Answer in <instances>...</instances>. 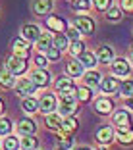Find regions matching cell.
I'll list each match as a JSON object with an SVG mask.
<instances>
[{
  "label": "cell",
  "instance_id": "6",
  "mask_svg": "<svg viewBox=\"0 0 133 150\" xmlns=\"http://www.w3.org/2000/svg\"><path fill=\"white\" fill-rule=\"evenodd\" d=\"M73 27H77L81 31V35H93L95 33V21L91 18H87V16H77L75 19H73V23H71Z\"/></svg>",
  "mask_w": 133,
  "mask_h": 150
},
{
  "label": "cell",
  "instance_id": "2",
  "mask_svg": "<svg viewBox=\"0 0 133 150\" xmlns=\"http://www.w3.org/2000/svg\"><path fill=\"white\" fill-rule=\"evenodd\" d=\"M16 93L19 94V96H23V98H29V96H33L35 94V91L39 87H37L35 83L31 81V77H19L18 81H16Z\"/></svg>",
  "mask_w": 133,
  "mask_h": 150
},
{
  "label": "cell",
  "instance_id": "47",
  "mask_svg": "<svg viewBox=\"0 0 133 150\" xmlns=\"http://www.w3.org/2000/svg\"><path fill=\"white\" fill-rule=\"evenodd\" d=\"M131 66H133V46H131Z\"/></svg>",
  "mask_w": 133,
  "mask_h": 150
},
{
  "label": "cell",
  "instance_id": "9",
  "mask_svg": "<svg viewBox=\"0 0 133 150\" xmlns=\"http://www.w3.org/2000/svg\"><path fill=\"white\" fill-rule=\"evenodd\" d=\"M110 67H112V71H114V75L125 77V75H129V71H131V62L125 60V58H114Z\"/></svg>",
  "mask_w": 133,
  "mask_h": 150
},
{
  "label": "cell",
  "instance_id": "7",
  "mask_svg": "<svg viewBox=\"0 0 133 150\" xmlns=\"http://www.w3.org/2000/svg\"><path fill=\"white\" fill-rule=\"evenodd\" d=\"M41 35H43V31L37 23H25L21 27V39H25L27 42H37Z\"/></svg>",
  "mask_w": 133,
  "mask_h": 150
},
{
  "label": "cell",
  "instance_id": "11",
  "mask_svg": "<svg viewBox=\"0 0 133 150\" xmlns=\"http://www.w3.org/2000/svg\"><path fill=\"white\" fill-rule=\"evenodd\" d=\"M54 88L58 91V94H75V83L71 77H60L54 85Z\"/></svg>",
  "mask_w": 133,
  "mask_h": 150
},
{
  "label": "cell",
  "instance_id": "18",
  "mask_svg": "<svg viewBox=\"0 0 133 150\" xmlns=\"http://www.w3.org/2000/svg\"><path fill=\"white\" fill-rule=\"evenodd\" d=\"M83 81H85V85H87L89 88H95V87H100V81H102V75L98 73L97 69H89V71H85V75H83Z\"/></svg>",
  "mask_w": 133,
  "mask_h": 150
},
{
  "label": "cell",
  "instance_id": "23",
  "mask_svg": "<svg viewBox=\"0 0 133 150\" xmlns=\"http://www.w3.org/2000/svg\"><path fill=\"white\" fill-rule=\"evenodd\" d=\"M116 139L122 142L124 146H129L133 144V129L127 127V129H118L116 131Z\"/></svg>",
  "mask_w": 133,
  "mask_h": 150
},
{
  "label": "cell",
  "instance_id": "38",
  "mask_svg": "<svg viewBox=\"0 0 133 150\" xmlns=\"http://www.w3.org/2000/svg\"><path fill=\"white\" fill-rule=\"evenodd\" d=\"M33 62H35L37 69H46V62H48V58H46V54H37Z\"/></svg>",
  "mask_w": 133,
  "mask_h": 150
},
{
  "label": "cell",
  "instance_id": "48",
  "mask_svg": "<svg viewBox=\"0 0 133 150\" xmlns=\"http://www.w3.org/2000/svg\"><path fill=\"white\" fill-rule=\"evenodd\" d=\"M98 150H108V148H106V146H102V148H98Z\"/></svg>",
  "mask_w": 133,
  "mask_h": 150
},
{
  "label": "cell",
  "instance_id": "35",
  "mask_svg": "<svg viewBox=\"0 0 133 150\" xmlns=\"http://www.w3.org/2000/svg\"><path fill=\"white\" fill-rule=\"evenodd\" d=\"M66 37H68V40L70 42H77V40H81V31L77 29V27H68L66 29Z\"/></svg>",
  "mask_w": 133,
  "mask_h": 150
},
{
  "label": "cell",
  "instance_id": "30",
  "mask_svg": "<svg viewBox=\"0 0 133 150\" xmlns=\"http://www.w3.org/2000/svg\"><path fill=\"white\" fill-rule=\"evenodd\" d=\"M120 94L122 98H129V96H133V79H125V81H122V85H120Z\"/></svg>",
  "mask_w": 133,
  "mask_h": 150
},
{
  "label": "cell",
  "instance_id": "15",
  "mask_svg": "<svg viewBox=\"0 0 133 150\" xmlns=\"http://www.w3.org/2000/svg\"><path fill=\"white\" fill-rule=\"evenodd\" d=\"M31 8L37 16H46V13H50V10L54 8V0H33Z\"/></svg>",
  "mask_w": 133,
  "mask_h": 150
},
{
  "label": "cell",
  "instance_id": "29",
  "mask_svg": "<svg viewBox=\"0 0 133 150\" xmlns=\"http://www.w3.org/2000/svg\"><path fill=\"white\" fill-rule=\"evenodd\" d=\"M58 142H60V146H64V148H71L73 146V137H71V133L68 131H58Z\"/></svg>",
  "mask_w": 133,
  "mask_h": 150
},
{
  "label": "cell",
  "instance_id": "12",
  "mask_svg": "<svg viewBox=\"0 0 133 150\" xmlns=\"http://www.w3.org/2000/svg\"><path fill=\"white\" fill-rule=\"evenodd\" d=\"M112 123L118 129H127L129 125H131V115H129L127 110H118L112 115Z\"/></svg>",
  "mask_w": 133,
  "mask_h": 150
},
{
  "label": "cell",
  "instance_id": "14",
  "mask_svg": "<svg viewBox=\"0 0 133 150\" xmlns=\"http://www.w3.org/2000/svg\"><path fill=\"white\" fill-rule=\"evenodd\" d=\"M66 73L70 75L71 79H77V77H83L85 75V67L79 60H70L66 64Z\"/></svg>",
  "mask_w": 133,
  "mask_h": 150
},
{
  "label": "cell",
  "instance_id": "17",
  "mask_svg": "<svg viewBox=\"0 0 133 150\" xmlns=\"http://www.w3.org/2000/svg\"><path fill=\"white\" fill-rule=\"evenodd\" d=\"M31 81L37 85V87H48V83H50L48 69H35L31 73Z\"/></svg>",
  "mask_w": 133,
  "mask_h": 150
},
{
  "label": "cell",
  "instance_id": "42",
  "mask_svg": "<svg viewBox=\"0 0 133 150\" xmlns=\"http://www.w3.org/2000/svg\"><path fill=\"white\" fill-rule=\"evenodd\" d=\"M120 8L124 10V12L131 13L133 12V0H120Z\"/></svg>",
  "mask_w": 133,
  "mask_h": 150
},
{
  "label": "cell",
  "instance_id": "21",
  "mask_svg": "<svg viewBox=\"0 0 133 150\" xmlns=\"http://www.w3.org/2000/svg\"><path fill=\"white\" fill-rule=\"evenodd\" d=\"M95 54H97V58H98V64H112V60L116 58L114 50H112L110 46H106V44H102Z\"/></svg>",
  "mask_w": 133,
  "mask_h": 150
},
{
  "label": "cell",
  "instance_id": "27",
  "mask_svg": "<svg viewBox=\"0 0 133 150\" xmlns=\"http://www.w3.org/2000/svg\"><path fill=\"white\" fill-rule=\"evenodd\" d=\"M52 42H54V46L56 48H60L64 52V50H68L70 48V40H68V37H66V33H56V35L52 37Z\"/></svg>",
  "mask_w": 133,
  "mask_h": 150
},
{
  "label": "cell",
  "instance_id": "41",
  "mask_svg": "<svg viewBox=\"0 0 133 150\" xmlns=\"http://www.w3.org/2000/svg\"><path fill=\"white\" fill-rule=\"evenodd\" d=\"M73 8L79 10V12H87L91 8V0H75L73 2Z\"/></svg>",
  "mask_w": 133,
  "mask_h": 150
},
{
  "label": "cell",
  "instance_id": "5",
  "mask_svg": "<svg viewBox=\"0 0 133 150\" xmlns=\"http://www.w3.org/2000/svg\"><path fill=\"white\" fill-rule=\"evenodd\" d=\"M120 85L122 81L118 79V77H114V75H106V77H102L100 81V93L102 94H114V93H120Z\"/></svg>",
  "mask_w": 133,
  "mask_h": 150
},
{
  "label": "cell",
  "instance_id": "39",
  "mask_svg": "<svg viewBox=\"0 0 133 150\" xmlns=\"http://www.w3.org/2000/svg\"><path fill=\"white\" fill-rule=\"evenodd\" d=\"M60 56H62V50H60V48H56L54 44L48 48V52H46V58H48V60H52V62L60 60Z\"/></svg>",
  "mask_w": 133,
  "mask_h": 150
},
{
  "label": "cell",
  "instance_id": "31",
  "mask_svg": "<svg viewBox=\"0 0 133 150\" xmlns=\"http://www.w3.org/2000/svg\"><path fill=\"white\" fill-rule=\"evenodd\" d=\"M21 106H23V112H27V114H33V112L39 110V100H37V98H33V96L23 98Z\"/></svg>",
  "mask_w": 133,
  "mask_h": 150
},
{
  "label": "cell",
  "instance_id": "19",
  "mask_svg": "<svg viewBox=\"0 0 133 150\" xmlns=\"http://www.w3.org/2000/svg\"><path fill=\"white\" fill-rule=\"evenodd\" d=\"M46 25H48V29H52L54 33H66V29H68L66 21H64L62 18H58V16H48V18H46Z\"/></svg>",
  "mask_w": 133,
  "mask_h": 150
},
{
  "label": "cell",
  "instance_id": "25",
  "mask_svg": "<svg viewBox=\"0 0 133 150\" xmlns=\"http://www.w3.org/2000/svg\"><path fill=\"white\" fill-rule=\"evenodd\" d=\"M19 148L21 150H37L39 148V141H37V137H33V135H25V137H21V141H19Z\"/></svg>",
  "mask_w": 133,
  "mask_h": 150
},
{
  "label": "cell",
  "instance_id": "4",
  "mask_svg": "<svg viewBox=\"0 0 133 150\" xmlns=\"http://www.w3.org/2000/svg\"><path fill=\"white\" fill-rule=\"evenodd\" d=\"M6 67L12 75H21L27 71L29 64H27V58H19V56H10L6 60Z\"/></svg>",
  "mask_w": 133,
  "mask_h": 150
},
{
  "label": "cell",
  "instance_id": "22",
  "mask_svg": "<svg viewBox=\"0 0 133 150\" xmlns=\"http://www.w3.org/2000/svg\"><path fill=\"white\" fill-rule=\"evenodd\" d=\"M81 64H83V67L85 69H95L97 67V64H98V58H97V54H93V52H85V54H81L79 58H77Z\"/></svg>",
  "mask_w": 133,
  "mask_h": 150
},
{
  "label": "cell",
  "instance_id": "37",
  "mask_svg": "<svg viewBox=\"0 0 133 150\" xmlns=\"http://www.w3.org/2000/svg\"><path fill=\"white\" fill-rule=\"evenodd\" d=\"M122 12H124L122 8H118V6H112V8H108V13H106V16H108V19H110V21H120L122 16H124Z\"/></svg>",
  "mask_w": 133,
  "mask_h": 150
},
{
  "label": "cell",
  "instance_id": "43",
  "mask_svg": "<svg viewBox=\"0 0 133 150\" xmlns=\"http://www.w3.org/2000/svg\"><path fill=\"white\" fill-rule=\"evenodd\" d=\"M125 106H127V110H131V112H133V96L125 98Z\"/></svg>",
  "mask_w": 133,
  "mask_h": 150
},
{
  "label": "cell",
  "instance_id": "8",
  "mask_svg": "<svg viewBox=\"0 0 133 150\" xmlns=\"http://www.w3.org/2000/svg\"><path fill=\"white\" fill-rule=\"evenodd\" d=\"M95 139H97L102 146H106L116 139V133H114V129H112L110 125H100V127L97 129V133H95Z\"/></svg>",
  "mask_w": 133,
  "mask_h": 150
},
{
  "label": "cell",
  "instance_id": "13",
  "mask_svg": "<svg viewBox=\"0 0 133 150\" xmlns=\"http://www.w3.org/2000/svg\"><path fill=\"white\" fill-rule=\"evenodd\" d=\"M12 48H14V56L29 58V52H31V42H27L25 39H16L12 42Z\"/></svg>",
  "mask_w": 133,
  "mask_h": 150
},
{
  "label": "cell",
  "instance_id": "10",
  "mask_svg": "<svg viewBox=\"0 0 133 150\" xmlns=\"http://www.w3.org/2000/svg\"><path fill=\"white\" fill-rule=\"evenodd\" d=\"M95 112L100 115H108L114 112V102H112V98H108L106 94L104 96H98L97 100H95Z\"/></svg>",
  "mask_w": 133,
  "mask_h": 150
},
{
  "label": "cell",
  "instance_id": "26",
  "mask_svg": "<svg viewBox=\"0 0 133 150\" xmlns=\"http://www.w3.org/2000/svg\"><path fill=\"white\" fill-rule=\"evenodd\" d=\"M52 44H54V42H52V37H50L48 33H43V35L39 37V40H37V48H39V52L46 54Z\"/></svg>",
  "mask_w": 133,
  "mask_h": 150
},
{
  "label": "cell",
  "instance_id": "1",
  "mask_svg": "<svg viewBox=\"0 0 133 150\" xmlns=\"http://www.w3.org/2000/svg\"><path fill=\"white\" fill-rule=\"evenodd\" d=\"M77 110V98L75 94H60V102H58V114L62 117L73 115V112Z\"/></svg>",
  "mask_w": 133,
  "mask_h": 150
},
{
  "label": "cell",
  "instance_id": "24",
  "mask_svg": "<svg viewBox=\"0 0 133 150\" xmlns=\"http://www.w3.org/2000/svg\"><path fill=\"white\" fill-rule=\"evenodd\" d=\"M46 117V127L48 129H52V131H60L62 129V121H64V117L60 114H48V115H44Z\"/></svg>",
  "mask_w": 133,
  "mask_h": 150
},
{
  "label": "cell",
  "instance_id": "32",
  "mask_svg": "<svg viewBox=\"0 0 133 150\" xmlns=\"http://www.w3.org/2000/svg\"><path fill=\"white\" fill-rule=\"evenodd\" d=\"M77 127H79V121H77L73 115H68V117H64V121H62V131L73 133Z\"/></svg>",
  "mask_w": 133,
  "mask_h": 150
},
{
  "label": "cell",
  "instance_id": "40",
  "mask_svg": "<svg viewBox=\"0 0 133 150\" xmlns=\"http://www.w3.org/2000/svg\"><path fill=\"white\" fill-rule=\"evenodd\" d=\"M95 8L98 12H108V8H112V0H95Z\"/></svg>",
  "mask_w": 133,
  "mask_h": 150
},
{
  "label": "cell",
  "instance_id": "20",
  "mask_svg": "<svg viewBox=\"0 0 133 150\" xmlns=\"http://www.w3.org/2000/svg\"><path fill=\"white\" fill-rule=\"evenodd\" d=\"M0 87L2 88H14L16 87V75L8 71V67H0Z\"/></svg>",
  "mask_w": 133,
  "mask_h": 150
},
{
  "label": "cell",
  "instance_id": "45",
  "mask_svg": "<svg viewBox=\"0 0 133 150\" xmlns=\"http://www.w3.org/2000/svg\"><path fill=\"white\" fill-rule=\"evenodd\" d=\"M77 150H95V148H91V146H77Z\"/></svg>",
  "mask_w": 133,
  "mask_h": 150
},
{
  "label": "cell",
  "instance_id": "16",
  "mask_svg": "<svg viewBox=\"0 0 133 150\" xmlns=\"http://www.w3.org/2000/svg\"><path fill=\"white\" fill-rule=\"evenodd\" d=\"M35 131H37V123L31 117H23L18 123V135H21V137H25V135H35Z\"/></svg>",
  "mask_w": 133,
  "mask_h": 150
},
{
  "label": "cell",
  "instance_id": "46",
  "mask_svg": "<svg viewBox=\"0 0 133 150\" xmlns=\"http://www.w3.org/2000/svg\"><path fill=\"white\" fill-rule=\"evenodd\" d=\"M56 150H70V148H64V146H58Z\"/></svg>",
  "mask_w": 133,
  "mask_h": 150
},
{
  "label": "cell",
  "instance_id": "28",
  "mask_svg": "<svg viewBox=\"0 0 133 150\" xmlns=\"http://www.w3.org/2000/svg\"><path fill=\"white\" fill-rule=\"evenodd\" d=\"M75 98H77V102H89L93 98V88H89L87 85L85 87H77L75 88Z\"/></svg>",
  "mask_w": 133,
  "mask_h": 150
},
{
  "label": "cell",
  "instance_id": "33",
  "mask_svg": "<svg viewBox=\"0 0 133 150\" xmlns=\"http://www.w3.org/2000/svg\"><path fill=\"white\" fill-rule=\"evenodd\" d=\"M68 50H70V54H71L73 58H79L81 54H85V52H87V50H85V42H83V40L71 42V44H70V48H68Z\"/></svg>",
  "mask_w": 133,
  "mask_h": 150
},
{
  "label": "cell",
  "instance_id": "44",
  "mask_svg": "<svg viewBox=\"0 0 133 150\" xmlns=\"http://www.w3.org/2000/svg\"><path fill=\"white\" fill-rule=\"evenodd\" d=\"M2 114H4V102L0 100V117H2Z\"/></svg>",
  "mask_w": 133,
  "mask_h": 150
},
{
  "label": "cell",
  "instance_id": "3",
  "mask_svg": "<svg viewBox=\"0 0 133 150\" xmlns=\"http://www.w3.org/2000/svg\"><path fill=\"white\" fill-rule=\"evenodd\" d=\"M39 110L43 112L44 115L54 114V110H58V100L54 93H43L39 98Z\"/></svg>",
  "mask_w": 133,
  "mask_h": 150
},
{
  "label": "cell",
  "instance_id": "36",
  "mask_svg": "<svg viewBox=\"0 0 133 150\" xmlns=\"http://www.w3.org/2000/svg\"><path fill=\"white\" fill-rule=\"evenodd\" d=\"M12 119L8 117H0V137H4V135H10V131H12Z\"/></svg>",
  "mask_w": 133,
  "mask_h": 150
},
{
  "label": "cell",
  "instance_id": "34",
  "mask_svg": "<svg viewBox=\"0 0 133 150\" xmlns=\"http://www.w3.org/2000/svg\"><path fill=\"white\" fill-rule=\"evenodd\" d=\"M2 148H4V150H19L18 137H6L4 142H2Z\"/></svg>",
  "mask_w": 133,
  "mask_h": 150
}]
</instances>
